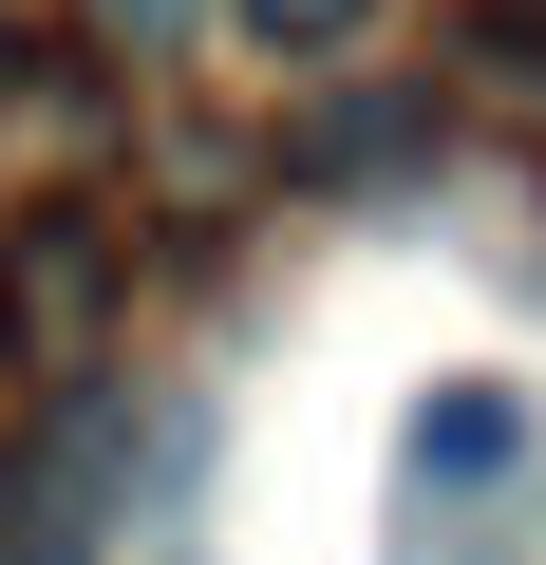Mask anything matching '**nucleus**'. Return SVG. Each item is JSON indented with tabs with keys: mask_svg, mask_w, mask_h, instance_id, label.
Returning a JSON list of instances; mask_svg holds the SVG:
<instances>
[{
	"mask_svg": "<svg viewBox=\"0 0 546 565\" xmlns=\"http://www.w3.org/2000/svg\"><path fill=\"white\" fill-rule=\"evenodd\" d=\"M114 302H132V245L95 207H20L0 226V377L20 396H76L114 359Z\"/></svg>",
	"mask_w": 546,
	"mask_h": 565,
	"instance_id": "f257e3e1",
	"label": "nucleus"
},
{
	"mask_svg": "<svg viewBox=\"0 0 546 565\" xmlns=\"http://www.w3.org/2000/svg\"><path fill=\"white\" fill-rule=\"evenodd\" d=\"M527 452H546V415H527L508 377H433L415 434H396V490H415V509H433V490H508Z\"/></svg>",
	"mask_w": 546,
	"mask_h": 565,
	"instance_id": "f03ea898",
	"label": "nucleus"
},
{
	"mask_svg": "<svg viewBox=\"0 0 546 565\" xmlns=\"http://www.w3.org/2000/svg\"><path fill=\"white\" fill-rule=\"evenodd\" d=\"M226 20H245L264 57H358V39H377V0H226Z\"/></svg>",
	"mask_w": 546,
	"mask_h": 565,
	"instance_id": "7ed1b4c3",
	"label": "nucleus"
},
{
	"mask_svg": "<svg viewBox=\"0 0 546 565\" xmlns=\"http://www.w3.org/2000/svg\"><path fill=\"white\" fill-rule=\"evenodd\" d=\"M452 39H471V76H508V95H546V0H471Z\"/></svg>",
	"mask_w": 546,
	"mask_h": 565,
	"instance_id": "20e7f679",
	"label": "nucleus"
},
{
	"mask_svg": "<svg viewBox=\"0 0 546 565\" xmlns=\"http://www.w3.org/2000/svg\"><path fill=\"white\" fill-rule=\"evenodd\" d=\"M415 132H433V114H321V170H396Z\"/></svg>",
	"mask_w": 546,
	"mask_h": 565,
	"instance_id": "39448f33",
	"label": "nucleus"
},
{
	"mask_svg": "<svg viewBox=\"0 0 546 565\" xmlns=\"http://www.w3.org/2000/svg\"><path fill=\"white\" fill-rule=\"evenodd\" d=\"M95 20H114V39H189L207 0H95Z\"/></svg>",
	"mask_w": 546,
	"mask_h": 565,
	"instance_id": "423d86ee",
	"label": "nucleus"
},
{
	"mask_svg": "<svg viewBox=\"0 0 546 565\" xmlns=\"http://www.w3.org/2000/svg\"><path fill=\"white\" fill-rule=\"evenodd\" d=\"M151 565H207V546H151Z\"/></svg>",
	"mask_w": 546,
	"mask_h": 565,
	"instance_id": "0eeeda50",
	"label": "nucleus"
}]
</instances>
